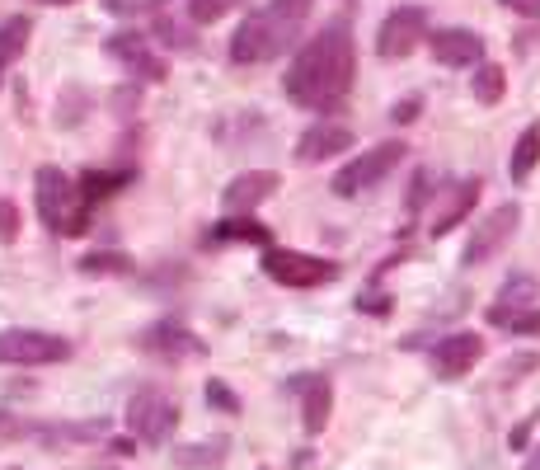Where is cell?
<instances>
[{"label":"cell","instance_id":"603a6c76","mask_svg":"<svg viewBox=\"0 0 540 470\" xmlns=\"http://www.w3.org/2000/svg\"><path fill=\"white\" fill-rule=\"evenodd\" d=\"M536 160H540V123H531L522 137H517V146H512V156H508V179L512 184H526L531 170H536Z\"/></svg>","mask_w":540,"mask_h":470},{"label":"cell","instance_id":"6da1fadb","mask_svg":"<svg viewBox=\"0 0 540 470\" xmlns=\"http://www.w3.org/2000/svg\"><path fill=\"white\" fill-rule=\"evenodd\" d=\"M353 76H357L353 29H348V19H334L292 57L287 76H282V90L301 109L334 113L353 90Z\"/></svg>","mask_w":540,"mask_h":470},{"label":"cell","instance_id":"836d02e7","mask_svg":"<svg viewBox=\"0 0 540 470\" xmlns=\"http://www.w3.org/2000/svg\"><path fill=\"white\" fill-rule=\"evenodd\" d=\"M428 184H432V170H418L414 174V193H409V212H418V207L428 203Z\"/></svg>","mask_w":540,"mask_h":470},{"label":"cell","instance_id":"7c38bea8","mask_svg":"<svg viewBox=\"0 0 540 470\" xmlns=\"http://www.w3.org/2000/svg\"><path fill=\"white\" fill-rule=\"evenodd\" d=\"M479 358H484V339L470 334V329L447 334V339H437V348H432V367H437L442 381H461V376L470 372Z\"/></svg>","mask_w":540,"mask_h":470},{"label":"cell","instance_id":"7402d4cb","mask_svg":"<svg viewBox=\"0 0 540 470\" xmlns=\"http://www.w3.org/2000/svg\"><path fill=\"white\" fill-rule=\"evenodd\" d=\"M123 184H132V170H85L76 179V188H80V198L85 203H104V198H113Z\"/></svg>","mask_w":540,"mask_h":470},{"label":"cell","instance_id":"44dd1931","mask_svg":"<svg viewBox=\"0 0 540 470\" xmlns=\"http://www.w3.org/2000/svg\"><path fill=\"white\" fill-rule=\"evenodd\" d=\"M540 297V282L531 273H512L503 287H498V306H489V315H508V311H526V306H536Z\"/></svg>","mask_w":540,"mask_h":470},{"label":"cell","instance_id":"2e32d148","mask_svg":"<svg viewBox=\"0 0 540 470\" xmlns=\"http://www.w3.org/2000/svg\"><path fill=\"white\" fill-rule=\"evenodd\" d=\"M432 62L442 66H479L484 62V38L475 29H437L428 33Z\"/></svg>","mask_w":540,"mask_h":470},{"label":"cell","instance_id":"9a60e30c","mask_svg":"<svg viewBox=\"0 0 540 470\" xmlns=\"http://www.w3.org/2000/svg\"><path fill=\"white\" fill-rule=\"evenodd\" d=\"M479 179H456V184L437 198V207H432V221H428V231L432 235H447V231H456L470 212H475V203H479Z\"/></svg>","mask_w":540,"mask_h":470},{"label":"cell","instance_id":"4fadbf2b","mask_svg":"<svg viewBox=\"0 0 540 470\" xmlns=\"http://www.w3.org/2000/svg\"><path fill=\"white\" fill-rule=\"evenodd\" d=\"M339 151H353V127L334 123V118H324V123L306 127V132H301V141H296V160H301V165L334 160Z\"/></svg>","mask_w":540,"mask_h":470},{"label":"cell","instance_id":"7bdbcfd3","mask_svg":"<svg viewBox=\"0 0 540 470\" xmlns=\"http://www.w3.org/2000/svg\"><path fill=\"white\" fill-rule=\"evenodd\" d=\"M99 470H113V466H99Z\"/></svg>","mask_w":540,"mask_h":470},{"label":"cell","instance_id":"d6986e66","mask_svg":"<svg viewBox=\"0 0 540 470\" xmlns=\"http://www.w3.org/2000/svg\"><path fill=\"white\" fill-rule=\"evenodd\" d=\"M231 456V442L226 438H207V442H188V447H174L170 461L174 470H221Z\"/></svg>","mask_w":540,"mask_h":470},{"label":"cell","instance_id":"f546056e","mask_svg":"<svg viewBox=\"0 0 540 470\" xmlns=\"http://www.w3.org/2000/svg\"><path fill=\"white\" fill-rule=\"evenodd\" d=\"M207 405L212 409H221V414H240V395L231 391V386H226V381H207Z\"/></svg>","mask_w":540,"mask_h":470},{"label":"cell","instance_id":"74e56055","mask_svg":"<svg viewBox=\"0 0 540 470\" xmlns=\"http://www.w3.org/2000/svg\"><path fill=\"white\" fill-rule=\"evenodd\" d=\"M141 5H146V0H104L108 15H137Z\"/></svg>","mask_w":540,"mask_h":470},{"label":"cell","instance_id":"d4e9b609","mask_svg":"<svg viewBox=\"0 0 540 470\" xmlns=\"http://www.w3.org/2000/svg\"><path fill=\"white\" fill-rule=\"evenodd\" d=\"M76 268L85 278H123V273H132V259L118 250H94V254H85Z\"/></svg>","mask_w":540,"mask_h":470},{"label":"cell","instance_id":"3957f363","mask_svg":"<svg viewBox=\"0 0 540 470\" xmlns=\"http://www.w3.org/2000/svg\"><path fill=\"white\" fill-rule=\"evenodd\" d=\"M33 188H38V217H43L47 231H57V235L90 231V203L80 198L71 174H62L57 165H43V170L33 174Z\"/></svg>","mask_w":540,"mask_h":470},{"label":"cell","instance_id":"ffe728a7","mask_svg":"<svg viewBox=\"0 0 540 470\" xmlns=\"http://www.w3.org/2000/svg\"><path fill=\"white\" fill-rule=\"evenodd\" d=\"M268 226L263 221H254V212H245V217H226L216 221L212 235H207V245H268Z\"/></svg>","mask_w":540,"mask_h":470},{"label":"cell","instance_id":"ac0fdd59","mask_svg":"<svg viewBox=\"0 0 540 470\" xmlns=\"http://www.w3.org/2000/svg\"><path fill=\"white\" fill-rule=\"evenodd\" d=\"M108 423L104 419H85V423H43V428H29V438H38L43 447H80V442H94L104 438Z\"/></svg>","mask_w":540,"mask_h":470},{"label":"cell","instance_id":"8d00e7d4","mask_svg":"<svg viewBox=\"0 0 540 470\" xmlns=\"http://www.w3.org/2000/svg\"><path fill=\"white\" fill-rule=\"evenodd\" d=\"M512 15H522V19H540V0H503Z\"/></svg>","mask_w":540,"mask_h":470},{"label":"cell","instance_id":"cb8c5ba5","mask_svg":"<svg viewBox=\"0 0 540 470\" xmlns=\"http://www.w3.org/2000/svg\"><path fill=\"white\" fill-rule=\"evenodd\" d=\"M470 90H475V104H498L503 90H508V71L498 62H479L475 66V80H470Z\"/></svg>","mask_w":540,"mask_h":470},{"label":"cell","instance_id":"5b68a950","mask_svg":"<svg viewBox=\"0 0 540 470\" xmlns=\"http://www.w3.org/2000/svg\"><path fill=\"white\" fill-rule=\"evenodd\" d=\"M71 358V339L47 329H0V367H47Z\"/></svg>","mask_w":540,"mask_h":470},{"label":"cell","instance_id":"4316f807","mask_svg":"<svg viewBox=\"0 0 540 470\" xmlns=\"http://www.w3.org/2000/svg\"><path fill=\"white\" fill-rule=\"evenodd\" d=\"M489 325L512 329V334H540V306H526V311H508V315H489Z\"/></svg>","mask_w":540,"mask_h":470},{"label":"cell","instance_id":"9c48e42d","mask_svg":"<svg viewBox=\"0 0 540 470\" xmlns=\"http://www.w3.org/2000/svg\"><path fill=\"white\" fill-rule=\"evenodd\" d=\"M137 348L141 353H151V358H160V362H188V358H202V353H207V344H202L184 320H174V315L141 329Z\"/></svg>","mask_w":540,"mask_h":470},{"label":"cell","instance_id":"52a82bcc","mask_svg":"<svg viewBox=\"0 0 540 470\" xmlns=\"http://www.w3.org/2000/svg\"><path fill=\"white\" fill-rule=\"evenodd\" d=\"M263 273L273 282H282V287H320V282L339 278V264L301 250H268L263 254Z\"/></svg>","mask_w":540,"mask_h":470},{"label":"cell","instance_id":"b9f144b4","mask_svg":"<svg viewBox=\"0 0 540 470\" xmlns=\"http://www.w3.org/2000/svg\"><path fill=\"white\" fill-rule=\"evenodd\" d=\"M343 5H348V10H353V5H357V0H343Z\"/></svg>","mask_w":540,"mask_h":470},{"label":"cell","instance_id":"277c9868","mask_svg":"<svg viewBox=\"0 0 540 470\" xmlns=\"http://www.w3.org/2000/svg\"><path fill=\"white\" fill-rule=\"evenodd\" d=\"M404 151H409L404 141H381V146H371V151L348 160V165L334 174V184L329 188H334L339 198H357V193H367V188H376L381 179H390V174L400 170Z\"/></svg>","mask_w":540,"mask_h":470},{"label":"cell","instance_id":"8992f818","mask_svg":"<svg viewBox=\"0 0 540 470\" xmlns=\"http://www.w3.org/2000/svg\"><path fill=\"white\" fill-rule=\"evenodd\" d=\"M127 428H132V438L146 442V447H160V442H170V433L179 428V405H174L165 391H137L127 400Z\"/></svg>","mask_w":540,"mask_h":470},{"label":"cell","instance_id":"5bb4252c","mask_svg":"<svg viewBox=\"0 0 540 470\" xmlns=\"http://www.w3.org/2000/svg\"><path fill=\"white\" fill-rule=\"evenodd\" d=\"M292 386L301 395V428H306L310 438H320L329 414H334V386H329V376L306 372V376H296Z\"/></svg>","mask_w":540,"mask_h":470},{"label":"cell","instance_id":"1f68e13d","mask_svg":"<svg viewBox=\"0 0 540 470\" xmlns=\"http://www.w3.org/2000/svg\"><path fill=\"white\" fill-rule=\"evenodd\" d=\"M0 240H5V245L19 240V207L10 203V198H0Z\"/></svg>","mask_w":540,"mask_h":470},{"label":"cell","instance_id":"e575fe53","mask_svg":"<svg viewBox=\"0 0 540 470\" xmlns=\"http://www.w3.org/2000/svg\"><path fill=\"white\" fill-rule=\"evenodd\" d=\"M10 438H29V423H19L15 414L0 409V442H10Z\"/></svg>","mask_w":540,"mask_h":470},{"label":"cell","instance_id":"f35d334b","mask_svg":"<svg viewBox=\"0 0 540 470\" xmlns=\"http://www.w3.org/2000/svg\"><path fill=\"white\" fill-rule=\"evenodd\" d=\"M108 452H113V456H132V452H137V442H132V438H113V442H108Z\"/></svg>","mask_w":540,"mask_h":470},{"label":"cell","instance_id":"83f0119b","mask_svg":"<svg viewBox=\"0 0 540 470\" xmlns=\"http://www.w3.org/2000/svg\"><path fill=\"white\" fill-rule=\"evenodd\" d=\"M240 5V0H188V19L193 24H216V19H226Z\"/></svg>","mask_w":540,"mask_h":470},{"label":"cell","instance_id":"8fae6325","mask_svg":"<svg viewBox=\"0 0 540 470\" xmlns=\"http://www.w3.org/2000/svg\"><path fill=\"white\" fill-rule=\"evenodd\" d=\"M108 57H113V62H123L137 80H151V85H160L165 71H170L165 57L151 47L146 33H113V38H108Z\"/></svg>","mask_w":540,"mask_h":470},{"label":"cell","instance_id":"30bf717a","mask_svg":"<svg viewBox=\"0 0 540 470\" xmlns=\"http://www.w3.org/2000/svg\"><path fill=\"white\" fill-rule=\"evenodd\" d=\"M418 43H428V10H423V5H400V10H390L381 33H376V52H381L386 62H400V57H409Z\"/></svg>","mask_w":540,"mask_h":470},{"label":"cell","instance_id":"60d3db41","mask_svg":"<svg viewBox=\"0 0 540 470\" xmlns=\"http://www.w3.org/2000/svg\"><path fill=\"white\" fill-rule=\"evenodd\" d=\"M43 5H76V0H43Z\"/></svg>","mask_w":540,"mask_h":470},{"label":"cell","instance_id":"d6a6232c","mask_svg":"<svg viewBox=\"0 0 540 470\" xmlns=\"http://www.w3.org/2000/svg\"><path fill=\"white\" fill-rule=\"evenodd\" d=\"M531 433H536V414H526L517 428H512V438H508V447L512 452H526V442H531Z\"/></svg>","mask_w":540,"mask_h":470},{"label":"cell","instance_id":"4dcf8cb0","mask_svg":"<svg viewBox=\"0 0 540 470\" xmlns=\"http://www.w3.org/2000/svg\"><path fill=\"white\" fill-rule=\"evenodd\" d=\"M536 367H540L536 353H517V358L503 362V372H498V376H503V386H512V381H522V376H526V372H536Z\"/></svg>","mask_w":540,"mask_h":470},{"label":"cell","instance_id":"d590c367","mask_svg":"<svg viewBox=\"0 0 540 470\" xmlns=\"http://www.w3.org/2000/svg\"><path fill=\"white\" fill-rule=\"evenodd\" d=\"M418 109H423V99H404V104H395V109H390V118H395V123H414L418 118Z\"/></svg>","mask_w":540,"mask_h":470},{"label":"cell","instance_id":"7a4b0ae2","mask_svg":"<svg viewBox=\"0 0 540 470\" xmlns=\"http://www.w3.org/2000/svg\"><path fill=\"white\" fill-rule=\"evenodd\" d=\"M306 19H310V0H268L263 10H249L231 38V62L235 66L278 62L282 52L301 38Z\"/></svg>","mask_w":540,"mask_h":470},{"label":"cell","instance_id":"ab89813d","mask_svg":"<svg viewBox=\"0 0 540 470\" xmlns=\"http://www.w3.org/2000/svg\"><path fill=\"white\" fill-rule=\"evenodd\" d=\"M522 470H540V442L531 447V452H526V466Z\"/></svg>","mask_w":540,"mask_h":470},{"label":"cell","instance_id":"e0dca14e","mask_svg":"<svg viewBox=\"0 0 540 470\" xmlns=\"http://www.w3.org/2000/svg\"><path fill=\"white\" fill-rule=\"evenodd\" d=\"M273 188H278V174H273V170L235 174L231 188L221 193V207H226L231 217H245V212H254L259 203H268V198H273Z\"/></svg>","mask_w":540,"mask_h":470},{"label":"cell","instance_id":"f1b7e54d","mask_svg":"<svg viewBox=\"0 0 540 470\" xmlns=\"http://www.w3.org/2000/svg\"><path fill=\"white\" fill-rule=\"evenodd\" d=\"M155 33H160V43L174 47V52H188V47H193V33H188L184 24H174L170 15H160V19H155Z\"/></svg>","mask_w":540,"mask_h":470},{"label":"cell","instance_id":"484cf974","mask_svg":"<svg viewBox=\"0 0 540 470\" xmlns=\"http://www.w3.org/2000/svg\"><path fill=\"white\" fill-rule=\"evenodd\" d=\"M24 43H29V19H10V24H0V76L19 62Z\"/></svg>","mask_w":540,"mask_h":470},{"label":"cell","instance_id":"ba28073f","mask_svg":"<svg viewBox=\"0 0 540 470\" xmlns=\"http://www.w3.org/2000/svg\"><path fill=\"white\" fill-rule=\"evenodd\" d=\"M517 226H522V207L517 203H498L489 217L475 226V235L465 240V254H461V264L465 268H479V264H489L503 245H508L512 235H517Z\"/></svg>","mask_w":540,"mask_h":470}]
</instances>
